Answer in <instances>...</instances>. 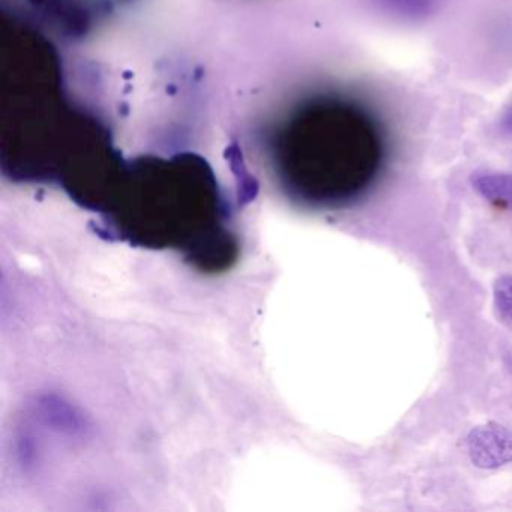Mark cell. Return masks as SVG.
Wrapping results in <instances>:
<instances>
[{
  "instance_id": "obj_1",
  "label": "cell",
  "mask_w": 512,
  "mask_h": 512,
  "mask_svg": "<svg viewBox=\"0 0 512 512\" xmlns=\"http://www.w3.org/2000/svg\"><path fill=\"white\" fill-rule=\"evenodd\" d=\"M467 454L479 469L512 463V431L497 422L476 425L467 436Z\"/></svg>"
},
{
  "instance_id": "obj_2",
  "label": "cell",
  "mask_w": 512,
  "mask_h": 512,
  "mask_svg": "<svg viewBox=\"0 0 512 512\" xmlns=\"http://www.w3.org/2000/svg\"><path fill=\"white\" fill-rule=\"evenodd\" d=\"M374 13L392 22L419 25L442 11L445 0H368Z\"/></svg>"
},
{
  "instance_id": "obj_3",
  "label": "cell",
  "mask_w": 512,
  "mask_h": 512,
  "mask_svg": "<svg viewBox=\"0 0 512 512\" xmlns=\"http://www.w3.org/2000/svg\"><path fill=\"white\" fill-rule=\"evenodd\" d=\"M473 190L490 205L512 212V175L502 172L473 173Z\"/></svg>"
},
{
  "instance_id": "obj_4",
  "label": "cell",
  "mask_w": 512,
  "mask_h": 512,
  "mask_svg": "<svg viewBox=\"0 0 512 512\" xmlns=\"http://www.w3.org/2000/svg\"><path fill=\"white\" fill-rule=\"evenodd\" d=\"M493 299L500 319L512 325V275H502L494 281Z\"/></svg>"
},
{
  "instance_id": "obj_5",
  "label": "cell",
  "mask_w": 512,
  "mask_h": 512,
  "mask_svg": "<svg viewBox=\"0 0 512 512\" xmlns=\"http://www.w3.org/2000/svg\"><path fill=\"white\" fill-rule=\"evenodd\" d=\"M499 130L500 133L505 136L512 137V104H509L505 110H503L502 116L499 119Z\"/></svg>"
},
{
  "instance_id": "obj_6",
  "label": "cell",
  "mask_w": 512,
  "mask_h": 512,
  "mask_svg": "<svg viewBox=\"0 0 512 512\" xmlns=\"http://www.w3.org/2000/svg\"><path fill=\"white\" fill-rule=\"evenodd\" d=\"M506 367H508V370L512 373V353L508 356V359H506Z\"/></svg>"
}]
</instances>
